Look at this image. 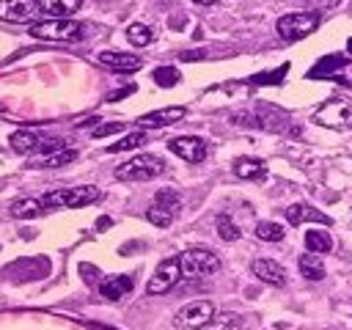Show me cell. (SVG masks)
<instances>
[{
    "mask_svg": "<svg viewBox=\"0 0 352 330\" xmlns=\"http://www.w3.org/2000/svg\"><path fill=\"white\" fill-rule=\"evenodd\" d=\"M319 28V14L316 11H294V14H286L278 19L275 30L283 41H297V38H305L308 33H314Z\"/></svg>",
    "mask_w": 352,
    "mask_h": 330,
    "instance_id": "obj_3",
    "label": "cell"
},
{
    "mask_svg": "<svg viewBox=\"0 0 352 330\" xmlns=\"http://www.w3.org/2000/svg\"><path fill=\"white\" fill-rule=\"evenodd\" d=\"M96 60H99L102 66L113 69V72H138V69L143 66V60H140L138 55H126V52H110V50L99 52V55H96Z\"/></svg>",
    "mask_w": 352,
    "mask_h": 330,
    "instance_id": "obj_13",
    "label": "cell"
},
{
    "mask_svg": "<svg viewBox=\"0 0 352 330\" xmlns=\"http://www.w3.org/2000/svg\"><path fill=\"white\" fill-rule=\"evenodd\" d=\"M297 267H300V272L308 280H322L324 278V264H322V258L316 253H302L300 261H297Z\"/></svg>",
    "mask_w": 352,
    "mask_h": 330,
    "instance_id": "obj_19",
    "label": "cell"
},
{
    "mask_svg": "<svg viewBox=\"0 0 352 330\" xmlns=\"http://www.w3.org/2000/svg\"><path fill=\"white\" fill-rule=\"evenodd\" d=\"M146 217H148V223H154V226H160V228H168V226L173 223V214L165 212V209H160V206H154V204L146 209Z\"/></svg>",
    "mask_w": 352,
    "mask_h": 330,
    "instance_id": "obj_30",
    "label": "cell"
},
{
    "mask_svg": "<svg viewBox=\"0 0 352 330\" xmlns=\"http://www.w3.org/2000/svg\"><path fill=\"white\" fill-rule=\"evenodd\" d=\"M36 3H38V11L52 14V19H69L82 6V0H36Z\"/></svg>",
    "mask_w": 352,
    "mask_h": 330,
    "instance_id": "obj_16",
    "label": "cell"
},
{
    "mask_svg": "<svg viewBox=\"0 0 352 330\" xmlns=\"http://www.w3.org/2000/svg\"><path fill=\"white\" fill-rule=\"evenodd\" d=\"M38 14V3L36 0H0V19L3 22H33Z\"/></svg>",
    "mask_w": 352,
    "mask_h": 330,
    "instance_id": "obj_10",
    "label": "cell"
},
{
    "mask_svg": "<svg viewBox=\"0 0 352 330\" xmlns=\"http://www.w3.org/2000/svg\"><path fill=\"white\" fill-rule=\"evenodd\" d=\"M41 140H44V138H41L38 132H30V129H19V132L11 135V146H14L19 154H33V151H38Z\"/></svg>",
    "mask_w": 352,
    "mask_h": 330,
    "instance_id": "obj_18",
    "label": "cell"
},
{
    "mask_svg": "<svg viewBox=\"0 0 352 330\" xmlns=\"http://www.w3.org/2000/svg\"><path fill=\"white\" fill-rule=\"evenodd\" d=\"M154 82L160 88H173L179 82V72L173 66H160V69H154Z\"/></svg>",
    "mask_w": 352,
    "mask_h": 330,
    "instance_id": "obj_29",
    "label": "cell"
},
{
    "mask_svg": "<svg viewBox=\"0 0 352 330\" xmlns=\"http://www.w3.org/2000/svg\"><path fill=\"white\" fill-rule=\"evenodd\" d=\"M30 36L44 38V41H74L82 36V25L77 19H47V22H33Z\"/></svg>",
    "mask_w": 352,
    "mask_h": 330,
    "instance_id": "obj_5",
    "label": "cell"
},
{
    "mask_svg": "<svg viewBox=\"0 0 352 330\" xmlns=\"http://www.w3.org/2000/svg\"><path fill=\"white\" fill-rule=\"evenodd\" d=\"M250 272H253L258 280L270 283V286H283V283H286V270H283L278 261H272V258H256V261L250 264Z\"/></svg>",
    "mask_w": 352,
    "mask_h": 330,
    "instance_id": "obj_12",
    "label": "cell"
},
{
    "mask_svg": "<svg viewBox=\"0 0 352 330\" xmlns=\"http://www.w3.org/2000/svg\"><path fill=\"white\" fill-rule=\"evenodd\" d=\"M126 38H129V44H132V47H148V44L154 41V30H151L148 25L132 22V25L126 28Z\"/></svg>",
    "mask_w": 352,
    "mask_h": 330,
    "instance_id": "obj_23",
    "label": "cell"
},
{
    "mask_svg": "<svg viewBox=\"0 0 352 330\" xmlns=\"http://www.w3.org/2000/svg\"><path fill=\"white\" fill-rule=\"evenodd\" d=\"M41 198H19L11 204V214L19 217V220H28V217H36L41 212Z\"/></svg>",
    "mask_w": 352,
    "mask_h": 330,
    "instance_id": "obj_21",
    "label": "cell"
},
{
    "mask_svg": "<svg viewBox=\"0 0 352 330\" xmlns=\"http://www.w3.org/2000/svg\"><path fill=\"white\" fill-rule=\"evenodd\" d=\"M60 148H66V140H63V138H44L41 146H38L41 154H55V151H60Z\"/></svg>",
    "mask_w": 352,
    "mask_h": 330,
    "instance_id": "obj_33",
    "label": "cell"
},
{
    "mask_svg": "<svg viewBox=\"0 0 352 330\" xmlns=\"http://www.w3.org/2000/svg\"><path fill=\"white\" fill-rule=\"evenodd\" d=\"M346 63H349V58H346V55H327V58H322V60L308 72V77H324L327 72L341 69V66H346Z\"/></svg>",
    "mask_w": 352,
    "mask_h": 330,
    "instance_id": "obj_24",
    "label": "cell"
},
{
    "mask_svg": "<svg viewBox=\"0 0 352 330\" xmlns=\"http://www.w3.org/2000/svg\"><path fill=\"white\" fill-rule=\"evenodd\" d=\"M322 126H333V129H349L352 126V102L344 96H333L327 99L316 116H314Z\"/></svg>",
    "mask_w": 352,
    "mask_h": 330,
    "instance_id": "obj_7",
    "label": "cell"
},
{
    "mask_svg": "<svg viewBox=\"0 0 352 330\" xmlns=\"http://www.w3.org/2000/svg\"><path fill=\"white\" fill-rule=\"evenodd\" d=\"M168 148L182 157L184 162H204L206 160V140L198 138V135H182V138H173L168 140Z\"/></svg>",
    "mask_w": 352,
    "mask_h": 330,
    "instance_id": "obj_9",
    "label": "cell"
},
{
    "mask_svg": "<svg viewBox=\"0 0 352 330\" xmlns=\"http://www.w3.org/2000/svg\"><path fill=\"white\" fill-rule=\"evenodd\" d=\"M165 170V162L157 154H138L116 168V179L121 182H148Z\"/></svg>",
    "mask_w": 352,
    "mask_h": 330,
    "instance_id": "obj_1",
    "label": "cell"
},
{
    "mask_svg": "<svg viewBox=\"0 0 352 330\" xmlns=\"http://www.w3.org/2000/svg\"><path fill=\"white\" fill-rule=\"evenodd\" d=\"M234 173L239 179H264L267 176V168L256 157H239V160H234Z\"/></svg>",
    "mask_w": 352,
    "mask_h": 330,
    "instance_id": "obj_17",
    "label": "cell"
},
{
    "mask_svg": "<svg viewBox=\"0 0 352 330\" xmlns=\"http://www.w3.org/2000/svg\"><path fill=\"white\" fill-rule=\"evenodd\" d=\"M107 226H110V217H99L96 220V228H107Z\"/></svg>",
    "mask_w": 352,
    "mask_h": 330,
    "instance_id": "obj_36",
    "label": "cell"
},
{
    "mask_svg": "<svg viewBox=\"0 0 352 330\" xmlns=\"http://www.w3.org/2000/svg\"><path fill=\"white\" fill-rule=\"evenodd\" d=\"M305 248L308 253H330L333 250V239L327 231H305Z\"/></svg>",
    "mask_w": 352,
    "mask_h": 330,
    "instance_id": "obj_20",
    "label": "cell"
},
{
    "mask_svg": "<svg viewBox=\"0 0 352 330\" xmlns=\"http://www.w3.org/2000/svg\"><path fill=\"white\" fill-rule=\"evenodd\" d=\"M179 267H182V278H204L220 270V258L206 248H190L179 256Z\"/></svg>",
    "mask_w": 352,
    "mask_h": 330,
    "instance_id": "obj_4",
    "label": "cell"
},
{
    "mask_svg": "<svg viewBox=\"0 0 352 330\" xmlns=\"http://www.w3.org/2000/svg\"><path fill=\"white\" fill-rule=\"evenodd\" d=\"M209 324H212V330H245V327H248V322H245L239 314H231V311L214 314Z\"/></svg>",
    "mask_w": 352,
    "mask_h": 330,
    "instance_id": "obj_22",
    "label": "cell"
},
{
    "mask_svg": "<svg viewBox=\"0 0 352 330\" xmlns=\"http://www.w3.org/2000/svg\"><path fill=\"white\" fill-rule=\"evenodd\" d=\"M187 116V107L176 104V107H162V110H154V113H146L138 118V124L143 129H160V126H170L176 121H182Z\"/></svg>",
    "mask_w": 352,
    "mask_h": 330,
    "instance_id": "obj_11",
    "label": "cell"
},
{
    "mask_svg": "<svg viewBox=\"0 0 352 330\" xmlns=\"http://www.w3.org/2000/svg\"><path fill=\"white\" fill-rule=\"evenodd\" d=\"M286 234V228L280 223H272V220H261L256 223V236L264 239V242H280Z\"/></svg>",
    "mask_w": 352,
    "mask_h": 330,
    "instance_id": "obj_25",
    "label": "cell"
},
{
    "mask_svg": "<svg viewBox=\"0 0 352 330\" xmlns=\"http://www.w3.org/2000/svg\"><path fill=\"white\" fill-rule=\"evenodd\" d=\"M214 226H217V236H220L223 242H236V239H239V228H236V223H234L228 214H217Z\"/></svg>",
    "mask_w": 352,
    "mask_h": 330,
    "instance_id": "obj_27",
    "label": "cell"
},
{
    "mask_svg": "<svg viewBox=\"0 0 352 330\" xmlns=\"http://www.w3.org/2000/svg\"><path fill=\"white\" fill-rule=\"evenodd\" d=\"M214 316V305L212 300H195V302H187L184 308L176 311L173 316V327L176 330H204Z\"/></svg>",
    "mask_w": 352,
    "mask_h": 330,
    "instance_id": "obj_6",
    "label": "cell"
},
{
    "mask_svg": "<svg viewBox=\"0 0 352 330\" xmlns=\"http://www.w3.org/2000/svg\"><path fill=\"white\" fill-rule=\"evenodd\" d=\"M346 47H349V52H352V38H349V44H346Z\"/></svg>",
    "mask_w": 352,
    "mask_h": 330,
    "instance_id": "obj_38",
    "label": "cell"
},
{
    "mask_svg": "<svg viewBox=\"0 0 352 330\" xmlns=\"http://www.w3.org/2000/svg\"><path fill=\"white\" fill-rule=\"evenodd\" d=\"M99 198V190L91 187V184H82V187H63V190H52L41 198V204L47 209H77V206H85V204H94Z\"/></svg>",
    "mask_w": 352,
    "mask_h": 330,
    "instance_id": "obj_2",
    "label": "cell"
},
{
    "mask_svg": "<svg viewBox=\"0 0 352 330\" xmlns=\"http://www.w3.org/2000/svg\"><path fill=\"white\" fill-rule=\"evenodd\" d=\"M195 3H201V6H209V3H217V0H195Z\"/></svg>",
    "mask_w": 352,
    "mask_h": 330,
    "instance_id": "obj_37",
    "label": "cell"
},
{
    "mask_svg": "<svg viewBox=\"0 0 352 330\" xmlns=\"http://www.w3.org/2000/svg\"><path fill=\"white\" fill-rule=\"evenodd\" d=\"M151 204L160 206V209H165V212H170V214L176 217V212H179V206H182V198L176 195V190H160Z\"/></svg>",
    "mask_w": 352,
    "mask_h": 330,
    "instance_id": "obj_26",
    "label": "cell"
},
{
    "mask_svg": "<svg viewBox=\"0 0 352 330\" xmlns=\"http://www.w3.org/2000/svg\"><path fill=\"white\" fill-rule=\"evenodd\" d=\"M289 72V63L286 66H280L278 72H270V74H258V77H253V82H280V74H286Z\"/></svg>",
    "mask_w": 352,
    "mask_h": 330,
    "instance_id": "obj_34",
    "label": "cell"
},
{
    "mask_svg": "<svg viewBox=\"0 0 352 330\" xmlns=\"http://www.w3.org/2000/svg\"><path fill=\"white\" fill-rule=\"evenodd\" d=\"M283 212H286V220H289L292 226H300V223H305V220L324 223V226H330V223H333L327 214H322V212H316L314 206H305V204H292V206H286Z\"/></svg>",
    "mask_w": 352,
    "mask_h": 330,
    "instance_id": "obj_15",
    "label": "cell"
},
{
    "mask_svg": "<svg viewBox=\"0 0 352 330\" xmlns=\"http://www.w3.org/2000/svg\"><path fill=\"white\" fill-rule=\"evenodd\" d=\"M132 91H135V85H126V88H121V91H116V94H110L107 99H110V102H118L121 96H126V94H132Z\"/></svg>",
    "mask_w": 352,
    "mask_h": 330,
    "instance_id": "obj_35",
    "label": "cell"
},
{
    "mask_svg": "<svg viewBox=\"0 0 352 330\" xmlns=\"http://www.w3.org/2000/svg\"><path fill=\"white\" fill-rule=\"evenodd\" d=\"M140 143H146V132H129V135H124L118 143H110L107 151H110V154H116V151H129V148H135V146H140Z\"/></svg>",
    "mask_w": 352,
    "mask_h": 330,
    "instance_id": "obj_28",
    "label": "cell"
},
{
    "mask_svg": "<svg viewBox=\"0 0 352 330\" xmlns=\"http://www.w3.org/2000/svg\"><path fill=\"white\" fill-rule=\"evenodd\" d=\"M179 278H182L179 256H170V258H165V261L157 264V270H154V275H151L146 292H148V294H162V292L173 289V286L179 283Z\"/></svg>",
    "mask_w": 352,
    "mask_h": 330,
    "instance_id": "obj_8",
    "label": "cell"
},
{
    "mask_svg": "<svg viewBox=\"0 0 352 330\" xmlns=\"http://www.w3.org/2000/svg\"><path fill=\"white\" fill-rule=\"evenodd\" d=\"M77 160V151L74 148H60V151H55L44 165L47 168H60V165H69V162H74Z\"/></svg>",
    "mask_w": 352,
    "mask_h": 330,
    "instance_id": "obj_31",
    "label": "cell"
},
{
    "mask_svg": "<svg viewBox=\"0 0 352 330\" xmlns=\"http://www.w3.org/2000/svg\"><path fill=\"white\" fill-rule=\"evenodd\" d=\"M135 289V278L132 275H110V278H104L102 283H99V292H102V297H107V300H121L124 294H129Z\"/></svg>",
    "mask_w": 352,
    "mask_h": 330,
    "instance_id": "obj_14",
    "label": "cell"
},
{
    "mask_svg": "<svg viewBox=\"0 0 352 330\" xmlns=\"http://www.w3.org/2000/svg\"><path fill=\"white\" fill-rule=\"evenodd\" d=\"M124 129V124L121 121H110V124H99V126H94V138H107V135H116V132H121Z\"/></svg>",
    "mask_w": 352,
    "mask_h": 330,
    "instance_id": "obj_32",
    "label": "cell"
}]
</instances>
